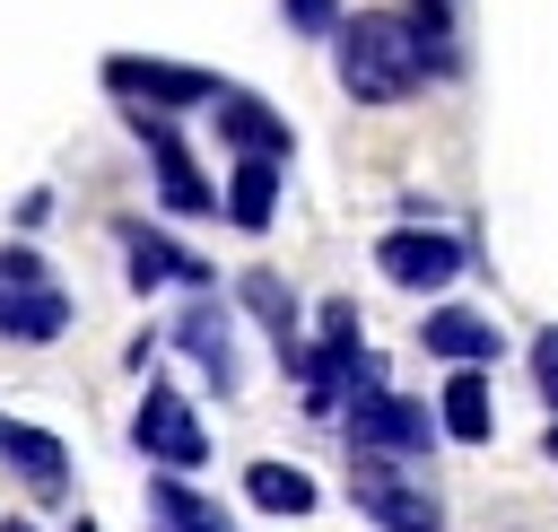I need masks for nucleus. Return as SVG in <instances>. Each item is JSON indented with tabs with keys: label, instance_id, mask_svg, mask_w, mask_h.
<instances>
[{
	"label": "nucleus",
	"instance_id": "6ab92c4d",
	"mask_svg": "<svg viewBox=\"0 0 558 532\" xmlns=\"http://www.w3.org/2000/svg\"><path fill=\"white\" fill-rule=\"evenodd\" d=\"M0 279H9V288H44L52 270H44V253H35V244H0Z\"/></svg>",
	"mask_w": 558,
	"mask_h": 532
},
{
	"label": "nucleus",
	"instance_id": "4be33fe9",
	"mask_svg": "<svg viewBox=\"0 0 558 532\" xmlns=\"http://www.w3.org/2000/svg\"><path fill=\"white\" fill-rule=\"evenodd\" d=\"M541 454H549V462H558V427H549V436H541Z\"/></svg>",
	"mask_w": 558,
	"mask_h": 532
},
{
	"label": "nucleus",
	"instance_id": "ddd939ff",
	"mask_svg": "<svg viewBox=\"0 0 558 532\" xmlns=\"http://www.w3.org/2000/svg\"><path fill=\"white\" fill-rule=\"evenodd\" d=\"M218 131L235 140V157H288V122L244 87H218Z\"/></svg>",
	"mask_w": 558,
	"mask_h": 532
},
{
	"label": "nucleus",
	"instance_id": "2eb2a0df",
	"mask_svg": "<svg viewBox=\"0 0 558 532\" xmlns=\"http://www.w3.org/2000/svg\"><path fill=\"white\" fill-rule=\"evenodd\" d=\"M279 166H288V157H235V174H227V218H235L244 235H262V227L279 218Z\"/></svg>",
	"mask_w": 558,
	"mask_h": 532
},
{
	"label": "nucleus",
	"instance_id": "f3484780",
	"mask_svg": "<svg viewBox=\"0 0 558 532\" xmlns=\"http://www.w3.org/2000/svg\"><path fill=\"white\" fill-rule=\"evenodd\" d=\"M235 297H244V305H253V323L279 340V358H296V349H305V340H296V297L279 288V270H244V279H235Z\"/></svg>",
	"mask_w": 558,
	"mask_h": 532
},
{
	"label": "nucleus",
	"instance_id": "a211bd4d",
	"mask_svg": "<svg viewBox=\"0 0 558 532\" xmlns=\"http://www.w3.org/2000/svg\"><path fill=\"white\" fill-rule=\"evenodd\" d=\"M244 497H253L262 515H314V480H305L296 462H253V471H244Z\"/></svg>",
	"mask_w": 558,
	"mask_h": 532
},
{
	"label": "nucleus",
	"instance_id": "1a4fd4ad",
	"mask_svg": "<svg viewBox=\"0 0 558 532\" xmlns=\"http://www.w3.org/2000/svg\"><path fill=\"white\" fill-rule=\"evenodd\" d=\"M113 244H122V270H131V288H209V262L192 253V244H174V235H157L148 218H122L113 227Z\"/></svg>",
	"mask_w": 558,
	"mask_h": 532
},
{
	"label": "nucleus",
	"instance_id": "9d476101",
	"mask_svg": "<svg viewBox=\"0 0 558 532\" xmlns=\"http://www.w3.org/2000/svg\"><path fill=\"white\" fill-rule=\"evenodd\" d=\"M0 462H9L35 497H52V506L70 497V445H61L52 427H35V419H9V410H0Z\"/></svg>",
	"mask_w": 558,
	"mask_h": 532
},
{
	"label": "nucleus",
	"instance_id": "9b49d317",
	"mask_svg": "<svg viewBox=\"0 0 558 532\" xmlns=\"http://www.w3.org/2000/svg\"><path fill=\"white\" fill-rule=\"evenodd\" d=\"M418 349H427V358H453V366H488V358L506 349V331H497L488 314H471V305H436V314L418 323Z\"/></svg>",
	"mask_w": 558,
	"mask_h": 532
},
{
	"label": "nucleus",
	"instance_id": "f03ea898",
	"mask_svg": "<svg viewBox=\"0 0 558 532\" xmlns=\"http://www.w3.org/2000/svg\"><path fill=\"white\" fill-rule=\"evenodd\" d=\"M131 445H140L157 471H201V462H209V427H201V410H192L174 384H148V392H140Z\"/></svg>",
	"mask_w": 558,
	"mask_h": 532
},
{
	"label": "nucleus",
	"instance_id": "5701e85b",
	"mask_svg": "<svg viewBox=\"0 0 558 532\" xmlns=\"http://www.w3.org/2000/svg\"><path fill=\"white\" fill-rule=\"evenodd\" d=\"M70 532H96V523H87V515H78V523H70Z\"/></svg>",
	"mask_w": 558,
	"mask_h": 532
},
{
	"label": "nucleus",
	"instance_id": "dca6fc26",
	"mask_svg": "<svg viewBox=\"0 0 558 532\" xmlns=\"http://www.w3.org/2000/svg\"><path fill=\"white\" fill-rule=\"evenodd\" d=\"M148 523H157V532H227V515H218L183 471H157V480H148Z\"/></svg>",
	"mask_w": 558,
	"mask_h": 532
},
{
	"label": "nucleus",
	"instance_id": "20e7f679",
	"mask_svg": "<svg viewBox=\"0 0 558 532\" xmlns=\"http://www.w3.org/2000/svg\"><path fill=\"white\" fill-rule=\"evenodd\" d=\"M105 87L122 105H148V113H183V105H218V78L192 70V61H148V52H113L105 61Z\"/></svg>",
	"mask_w": 558,
	"mask_h": 532
},
{
	"label": "nucleus",
	"instance_id": "f257e3e1",
	"mask_svg": "<svg viewBox=\"0 0 558 532\" xmlns=\"http://www.w3.org/2000/svg\"><path fill=\"white\" fill-rule=\"evenodd\" d=\"M427 70H436V52H427L418 17L375 9V17H349L340 26V87L357 105H401V96H418Z\"/></svg>",
	"mask_w": 558,
	"mask_h": 532
},
{
	"label": "nucleus",
	"instance_id": "aec40b11",
	"mask_svg": "<svg viewBox=\"0 0 558 532\" xmlns=\"http://www.w3.org/2000/svg\"><path fill=\"white\" fill-rule=\"evenodd\" d=\"M279 9H288L296 35H331V26H340V0H279Z\"/></svg>",
	"mask_w": 558,
	"mask_h": 532
},
{
	"label": "nucleus",
	"instance_id": "7ed1b4c3",
	"mask_svg": "<svg viewBox=\"0 0 558 532\" xmlns=\"http://www.w3.org/2000/svg\"><path fill=\"white\" fill-rule=\"evenodd\" d=\"M436 427H445V419H427V401H410V392H392V384H366V392L349 401V445H357V454L410 462V454H427Z\"/></svg>",
	"mask_w": 558,
	"mask_h": 532
},
{
	"label": "nucleus",
	"instance_id": "b1692460",
	"mask_svg": "<svg viewBox=\"0 0 558 532\" xmlns=\"http://www.w3.org/2000/svg\"><path fill=\"white\" fill-rule=\"evenodd\" d=\"M0 532H35V523H0Z\"/></svg>",
	"mask_w": 558,
	"mask_h": 532
},
{
	"label": "nucleus",
	"instance_id": "6e6552de",
	"mask_svg": "<svg viewBox=\"0 0 558 532\" xmlns=\"http://www.w3.org/2000/svg\"><path fill=\"white\" fill-rule=\"evenodd\" d=\"M174 349L218 384V392H235L244 384V358H235V323H227V305L209 297V288H192V305L174 314Z\"/></svg>",
	"mask_w": 558,
	"mask_h": 532
},
{
	"label": "nucleus",
	"instance_id": "39448f33",
	"mask_svg": "<svg viewBox=\"0 0 558 532\" xmlns=\"http://www.w3.org/2000/svg\"><path fill=\"white\" fill-rule=\"evenodd\" d=\"M131 131H140V148H148V166H157V201H166L174 218H209V209H218V183L201 174V157L183 148V131H174L166 113H148V105L131 113Z\"/></svg>",
	"mask_w": 558,
	"mask_h": 532
},
{
	"label": "nucleus",
	"instance_id": "423d86ee",
	"mask_svg": "<svg viewBox=\"0 0 558 532\" xmlns=\"http://www.w3.org/2000/svg\"><path fill=\"white\" fill-rule=\"evenodd\" d=\"M349 497L384 523V532H445V506H436V488H418V480H401V462L392 454H357V471H349Z\"/></svg>",
	"mask_w": 558,
	"mask_h": 532
},
{
	"label": "nucleus",
	"instance_id": "4468645a",
	"mask_svg": "<svg viewBox=\"0 0 558 532\" xmlns=\"http://www.w3.org/2000/svg\"><path fill=\"white\" fill-rule=\"evenodd\" d=\"M436 419H445V436H453V445H488V436H497L488 375H480V366H453V375H445V392H436Z\"/></svg>",
	"mask_w": 558,
	"mask_h": 532
},
{
	"label": "nucleus",
	"instance_id": "412c9836",
	"mask_svg": "<svg viewBox=\"0 0 558 532\" xmlns=\"http://www.w3.org/2000/svg\"><path fill=\"white\" fill-rule=\"evenodd\" d=\"M532 384H541V401L558 410V331H541V340H532Z\"/></svg>",
	"mask_w": 558,
	"mask_h": 532
},
{
	"label": "nucleus",
	"instance_id": "0eeeda50",
	"mask_svg": "<svg viewBox=\"0 0 558 532\" xmlns=\"http://www.w3.org/2000/svg\"><path fill=\"white\" fill-rule=\"evenodd\" d=\"M375 262H384V279L392 288H453L462 270H471V244L462 235H445V227H392L384 244H375Z\"/></svg>",
	"mask_w": 558,
	"mask_h": 532
},
{
	"label": "nucleus",
	"instance_id": "f8f14e48",
	"mask_svg": "<svg viewBox=\"0 0 558 532\" xmlns=\"http://www.w3.org/2000/svg\"><path fill=\"white\" fill-rule=\"evenodd\" d=\"M70 331V288H9L0 279V340H26V349H44V340H61Z\"/></svg>",
	"mask_w": 558,
	"mask_h": 532
}]
</instances>
